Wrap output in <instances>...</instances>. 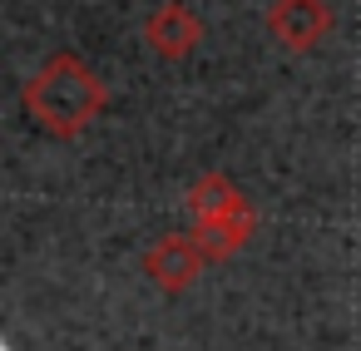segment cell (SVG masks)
<instances>
[{
  "instance_id": "obj_1",
  "label": "cell",
  "mask_w": 361,
  "mask_h": 351,
  "mask_svg": "<svg viewBox=\"0 0 361 351\" xmlns=\"http://www.w3.org/2000/svg\"><path fill=\"white\" fill-rule=\"evenodd\" d=\"M25 104L50 134H75V129H85L94 119V109L104 104V90L80 60H50L30 80Z\"/></svg>"
},
{
  "instance_id": "obj_2",
  "label": "cell",
  "mask_w": 361,
  "mask_h": 351,
  "mask_svg": "<svg viewBox=\"0 0 361 351\" xmlns=\"http://www.w3.org/2000/svg\"><path fill=\"white\" fill-rule=\"evenodd\" d=\"M267 25H272V35L287 50H307V45H317L326 35L331 16H326L322 0H277L272 16H267Z\"/></svg>"
},
{
  "instance_id": "obj_3",
  "label": "cell",
  "mask_w": 361,
  "mask_h": 351,
  "mask_svg": "<svg viewBox=\"0 0 361 351\" xmlns=\"http://www.w3.org/2000/svg\"><path fill=\"white\" fill-rule=\"evenodd\" d=\"M144 267H149V277H154L159 287L178 292V287H188V282L198 277V267H203V247H198L193 238H164V242L144 257Z\"/></svg>"
},
{
  "instance_id": "obj_4",
  "label": "cell",
  "mask_w": 361,
  "mask_h": 351,
  "mask_svg": "<svg viewBox=\"0 0 361 351\" xmlns=\"http://www.w3.org/2000/svg\"><path fill=\"white\" fill-rule=\"evenodd\" d=\"M198 35H203V25H198L183 6H164V11L149 20V45H154L159 55H169V60H178L183 50H193Z\"/></svg>"
}]
</instances>
